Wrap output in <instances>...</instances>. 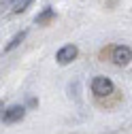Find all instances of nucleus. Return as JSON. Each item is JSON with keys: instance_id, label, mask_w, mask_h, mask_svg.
<instances>
[{"instance_id": "423d86ee", "label": "nucleus", "mask_w": 132, "mask_h": 134, "mask_svg": "<svg viewBox=\"0 0 132 134\" xmlns=\"http://www.w3.org/2000/svg\"><path fill=\"white\" fill-rule=\"evenodd\" d=\"M51 17H53V9H45L38 17H36V24H47Z\"/></svg>"}, {"instance_id": "f03ea898", "label": "nucleus", "mask_w": 132, "mask_h": 134, "mask_svg": "<svg viewBox=\"0 0 132 134\" xmlns=\"http://www.w3.org/2000/svg\"><path fill=\"white\" fill-rule=\"evenodd\" d=\"M111 60L115 66H128L132 60V49L126 45H115L113 51H111Z\"/></svg>"}, {"instance_id": "f257e3e1", "label": "nucleus", "mask_w": 132, "mask_h": 134, "mask_svg": "<svg viewBox=\"0 0 132 134\" xmlns=\"http://www.w3.org/2000/svg\"><path fill=\"white\" fill-rule=\"evenodd\" d=\"M113 81L109 79V77H94V81H92V92H94V96H111L113 94Z\"/></svg>"}, {"instance_id": "20e7f679", "label": "nucleus", "mask_w": 132, "mask_h": 134, "mask_svg": "<svg viewBox=\"0 0 132 134\" xmlns=\"http://www.w3.org/2000/svg\"><path fill=\"white\" fill-rule=\"evenodd\" d=\"M26 109L24 107H11L2 113V124H15V121H19L21 117H24Z\"/></svg>"}, {"instance_id": "39448f33", "label": "nucleus", "mask_w": 132, "mask_h": 134, "mask_svg": "<svg viewBox=\"0 0 132 134\" xmlns=\"http://www.w3.org/2000/svg\"><path fill=\"white\" fill-rule=\"evenodd\" d=\"M24 36H26V32H24V30L19 32V34H15V36L11 38V43H9L7 47H4V51H11V49H15V47H17V45H19V43L24 41Z\"/></svg>"}, {"instance_id": "7ed1b4c3", "label": "nucleus", "mask_w": 132, "mask_h": 134, "mask_svg": "<svg viewBox=\"0 0 132 134\" xmlns=\"http://www.w3.org/2000/svg\"><path fill=\"white\" fill-rule=\"evenodd\" d=\"M77 45H64V47H60L58 49V53H56V60H58V64H62V66H66V64H70L75 58H77Z\"/></svg>"}, {"instance_id": "0eeeda50", "label": "nucleus", "mask_w": 132, "mask_h": 134, "mask_svg": "<svg viewBox=\"0 0 132 134\" xmlns=\"http://www.w3.org/2000/svg\"><path fill=\"white\" fill-rule=\"evenodd\" d=\"M30 2H32V0H24V2H19L17 7H15V13H21L24 9H28V4H30Z\"/></svg>"}]
</instances>
